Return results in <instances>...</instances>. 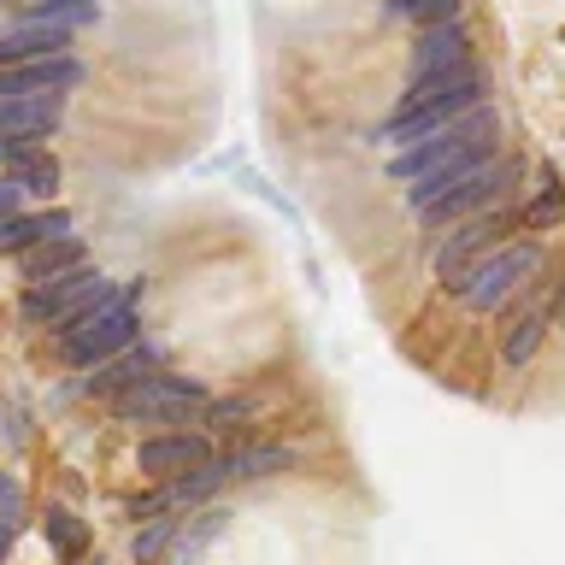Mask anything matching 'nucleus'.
<instances>
[{
  "label": "nucleus",
  "instance_id": "nucleus-1",
  "mask_svg": "<svg viewBox=\"0 0 565 565\" xmlns=\"http://www.w3.org/2000/svg\"><path fill=\"white\" fill-rule=\"evenodd\" d=\"M494 153H501V118H494V106H471V113L448 118L441 130L395 148L388 177L406 183V201H413V212H418L424 201H436L448 183H459V177L477 171Z\"/></svg>",
  "mask_w": 565,
  "mask_h": 565
},
{
  "label": "nucleus",
  "instance_id": "nucleus-2",
  "mask_svg": "<svg viewBox=\"0 0 565 565\" xmlns=\"http://www.w3.org/2000/svg\"><path fill=\"white\" fill-rule=\"evenodd\" d=\"M483 95H489V77H483V65H471V60L454 65V71H436V77H418V83H406L401 113L377 130V141H395V148H406V141L441 130L448 118L471 113V106H483Z\"/></svg>",
  "mask_w": 565,
  "mask_h": 565
},
{
  "label": "nucleus",
  "instance_id": "nucleus-3",
  "mask_svg": "<svg viewBox=\"0 0 565 565\" xmlns=\"http://www.w3.org/2000/svg\"><path fill=\"white\" fill-rule=\"evenodd\" d=\"M141 295H148V282L130 277V282H118L113 300H100L88 318H77L71 330H60L53 342H60V360L71 371H88V365H100V360H113V353H124L141 335Z\"/></svg>",
  "mask_w": 565,
  "mask_h": 565
},
{
  "label": "nucleus",
  "instance_id": "nucleus-4",
  "mask_svg": "<svg viewBox=\"0 0 565 565\" xmlns=\"http://www.w3.org/2000/svg\"><path fill=\"white\" fill-rule=\"evenodd\" d=\"M118 282L113 277H100V265H77V271H65V277H47V282H35V289H24V300H18V324L24 330H47V335H60L71 330L77 318H88L100 307V300H113Z\"/></svg>",
  "mask_w": 565,
  "mask_h": 565
},
{
  "label": "nucleus",
  "instance_id": "nucleus-5",
  "mask_svg": "<svg viewBox=\"0 0 565 565\" xmlns=\"http://www.w3.org/2000/svg\"><path fill=\"white\" fill-rule=\"evenodd\" d=\"M212 401L206 377H189V371H148L141 383H130L113 406L118 424H153V430H177V424L201 418V406Z\"/></svg>",
  "mask_w": 565,
  "mask_h": 565
},
{
  "label": "nucleus",
  "instance_id": "nucleus-6",
  "mask_svg": "<svg viewBox=\"0 0 565 565\" xmlns=\"http://www.w3.org/2000/svg\"><path fill=\"white\" fill-rule=\"evenodd\" d=\"M536 271H542V242H501L494 254H483L471 265L454 295L471 318H483V312H501L512 295H524L536 282Z\"/></svg>",
  "mask_w": 565,
  "mask_h": 565
},
{
  "label": "nucleus",
  "instance_id": "nucleus-7",
  "mask_svg": "<svg viewBox=\"0 0 565 565\" xmlns=\"http://www.w3.org/2000/svg\"><path fill=\"white\" fill-rule=\"evenodd\" d=\"M519 177H524L519 159H501V153H494V159H483L477 171L459 177V183H448L436 201H424L418 218H424V224H459V218H471V212H489L512 183H519Z\"/></svg>",
  "mask_w": 565,
  "mask_h": 565
},
{
  "label": "nucleus",
  "instance_id": "nucleus-8",
  "mask_svg": "<svg viewBox=\"0 0 565 565\" xmlns=\"http://www.w3.org/2000/svg\"><path fill=\"white\" fill-rule=\"evenodd\" d=\"M501 230H507V218H494V212H471V218H459L448 236L436 242V282H441V289L454 295L459 282H466L471 265L501 247Z\"/></svg>",
  "mask_w": 565,
  "mask_h": 565
},
{
  "label": "nucleus",
  "instance_id": "nucleus-9",
  "mask_svg": "<svg viewBox=\"0 0 565 565\" xmlns=\"http://www.w3.org/2000/svg\"><path fill=\"white\" fill-rule=\"evenodd\" d=\"M212 454H218V448H212V436L189 430V424H177V430H153V436L136 441V471L148 477V483H171V477L206 466Z\"/></svg>",
  "mask_w": 565,
  "mask_h": 565
},
{
  "label": "nucleus",
  "instance_id": "nucleus-10",
  "mask_svg": "<svg viewBox=\"0 0 565 565\" xmlns=\"http://www.w3.org/2000/svg\"><path fill=\"white\" fill-rule=\"evenodd\" d=\"M71 24L60 18H30L18 12L12 24H0V65H24V60H47V53H71Z\"/></svg>",
  "mask_w": 565,
  "mask_h": 565
},
{
  "label": "nucleus",
  "instance_id": "nucleus-11",
  "mask_svg": "<svg viewBox=\"0 0 565 565\" xmlns=\"http://www.w3.org/2000/svg\"><path fill=\"white\" fill-rule=\"evenodd\" d=\"M466 60H471L466 24H459V18H441V24H424V30H418L413 53H406V71H413V83H418V77H436V71L466 65Z\"/></svg>",
  "mask_w": 565,
  "mask_h": 565
},
{
  "label": "nucleus",
  "instance_id": "nucleus-12",
  "mask_svg": "<svg viewBox=\"0 0 565 565\" xmlns=\"http://www.w3.org/2000/svg\"><path fill=\"white\" fill-rule=\"evenodd\" d=\"M83 83V65L71 53H47V60L0 65V95H71Z\"/></svg>",
  "mask_w": 565,
  "mask_h": 565
},
{
  "label": "nucleus",
  "instance_id": "nucleus-13",
  "mask_svg": "<svg viewBox=\"0 0 565 565\" xmlns=\"http://www.w3.org/2000/svg\"><path fill=\"white\" fill-rule=\"evenodd\" d=\"M148 371H159V348L153 342H136L124 348V353H113V360H100V365H88V377H83V395L88 401H118L130 383H141Z\"/></svg>",
  "mask_w": 565,
  "mask_h": 565
},
{
  "label": "nucleus",
  "instance_id": "nucleus-14",
  "mask_svg": "<svg viewBox=\"0 0 565 565\" xmlns=\"http://www.w3.org/2000/svg\"><path fill=\"white\" fill-rule=\"evenodd\" d=\"M65 118V95H0V136L47 141Z\"/></svg>",
  "mask_w": 565,
  "mask_h": 565
},
{
  "label": "nucleus",
  "instance_id": "nucleus-15",
  "mask_svg": "<svg viewBox=\"0 0 565 565\" xmlns=\"http://www.w3.org/2000/svg\"><path fill=\"white\" fill-rule=\"evenodd\" d=\"M88 259V247H83V236H47V242H35V247H24V254H18V277L30 282H47V277H65V271H77V265Z\"/></svg>",
  "mask_w": 565,
  "mask_h": 565
},
{
  "label": "nucleus",
  "instance_id": "nucleus-16",
  "mask_svg": "<svg viewBox=\"0 0 565 565\" xmlns=\"http://www.w3.org/2000/svg\"><path fill=\"white\" fill-rule=\"evenodd\" d=\"M230 483H259V477H282L300 466V454L289 441H242V448H224Z\"/></svg>",
  "mask_w": 565,
  "mask_h": 565
},
{
  "label": "nucleus",
  "instance_id": "nucleus-17",
  "mask_svg": "<svg viewBox=\"0 0 565 565\" xmlns=\"http://www.w3.org/2000/svg\"><path fill=\"white\" fill-rule=\"evenodd\" d=\"M71 230V212L65 206H42V212H12V218H0V254H24V247L47 242V236H65Z\"/></svg>",
  "mask_w": 565,
  "mask_h": 565
},
{
  "label": "nucleus",
  "instance_id": "nucleus-18",
  "mask_svg": "<svg viewBox=\"0 0 565 565\" xmlns=\"http://www.w3.org/2000/svg\"><path fill=\"white\" fill-rule=\"evenodd\" d=\"M542 335H547V307H536V300H530V307L501 330V365H507V371H524L530 360H536Z\"/></svg>",
  "mask_w": 565,
  "mask_h": 565
},
{
  "label": "nucleus",
  "instance_id": "nucleus-19",
  "mask_svg": "<svg viewBox=\"0 0 565 565\" xmlns=\"http://www.w3.org/2000/svg\"><path fill=\"white\" fill-rule=\"evenodd\" d=\"M42 542L53 559H83L88 554V519L71 507H47L42 512Z\"/></svg>",
  "mask_w": 565,
  "mask_h": 565
},
{
  "label": "nucleus",
  "instance_id": "nucleus-20",
  "mask_svg": "<svg viewBox=\"0 0 565 565\" xmlns=\"http://www.w3.org/2000/svg\"><path fill=\"white\" fill-rule=\"evenodd\" d=\"M177 542H183V512H159V519H141V530L130 536V559H136V565H159Z\"/></svg>",
  "mask_w": 565,
  "mask_h": 565
},
{
  "label": "nucleus",
  "instance_id": "nucleus-21",
  "mask_svg": "<svg viewBox=\"0 0 565 565\" xmlns=\"http://www.w3.org/2000/svg\"><path fill=\"white\" fill-rule=\"evenodd\" d=\"M554 218H565V189H559V177L547 171V177H542V194H536L530 206H519V224H524V230H547Z\"/></svg>",
  "mask_w": 565,
  "mask_h": 565
},
{
  "label": "nucleus",
  "instance_id": "nucleus-22",
  "mask_svg": "<svg viewBox=\"0 0 565 565\" xmlns=\"http://www.w3.org/2000/svg\"><path fill=\"white\" fill-rule=\"evenodd\" d=\"M388 12H406L418 24H441V18H459V0H388Z\"/></svg>",
  "mask_w": 565,
  "mask_h": 565
},
{
  "label": "nucleus",
  "instance_id": "nucleus-23",
  "mask_svg": "<svg viewBox=\"0 0 565 565\" xmlns=\"http://www.w3.org/2000/svg\"><path fill=\"white\" fill-rule=\"evenodd\" d=\"M30 512V501H24V483H18V471H0V524H12L18 530V519Z\"/></svg>",
  "mask_w": 565,
  "mask_h": 565
},
{
  "label": "nucleus",
  "instance_id": "nucleus-24",
  "mask_svg": "<svg viewBox=\"0 0 565 565\" xmlns=\"http://www.w3.org/2000/svg\"><path fill=\"white\" fill-rule=\"evenodd\" d=\"M18 201H24V189H18L12 177H0V218H12V212H18Z\"/></svg>",
  "mask_w": 565,
  "mask_h": 565
},
{
  "label": "nucleus",
  "instance_id": "nucleus-25",
  "mask_svg": "<svg viewBox=\"0 0 565 565\" xmlns=\"http://www.w3.org/2000/svg\"><path fill=\"white\" fill-rule=\"evenodd\" d=\"M554 324L565 330V282H559V289H554Z\"/></svg>",
  "mask_w": 565,
  "mask_h": 565
},
{
  "label": "nucleus",
  "instance_id": "nucleus-26",
  "mask_svg": "<svg viewBox=\"0 0 565 565\" xmlns=\"http://www.w3.org/2000/svg\"><path fill=\"white\" fill-rule=\"evenodd\" d=\"M7 554H12V524H0V565H7Z\"/></svg>",
  "mask_w": 565,
  "mask_h": 565
},
{
  "label": "nucleus",
  "instance_id": "nucleus-27",
  "mask_svg": "<svg viewBox=\"0 0 565 565\" xmlns=\"http://www.w3.org/2000/svg\"><path fill=\"white\" fill-rule=\"evenodd\" d=\"M171 565H201V559H194V547H177V559Z\"/></svg>",
  "mask_w": 565,
  "mask_h": 565
},
{
  "label": "nucleus",
  "instance_id": "nucleus-28",
  "mask_svg": "<svg viewBox=\"0 0 565 565\" xmlns=\"http://www.w3.org/2000/svg\"><path fill=\"white\" fill-rule=\"evenodd\" d=\"M12 7H24V0H12Z\"/></svg>",
  "mask_w": 565,
  "mask_h": 565
},
{
  "label": "nucleus",
  "instance_id": "nucleus-29",
  "mask_svg": "<svg viewBox=\"0 0 565 565\" xmlns=\"http://www.w3.org/2000/svg\"><path fill=\"white\" fill-rule=\"evenodd\" d=\"M88 565H100V559H88Z\"/></svg>",
  "mask_w": 565,
  "mask_h": 565
}]
</instances>
